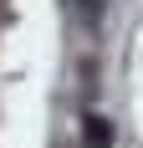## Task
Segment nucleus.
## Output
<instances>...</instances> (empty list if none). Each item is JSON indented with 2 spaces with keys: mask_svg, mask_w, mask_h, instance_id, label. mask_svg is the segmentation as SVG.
<instances>
[{
  "mask_svg": "<svg viewBox=\"0 0 143 148\" xmlns=\"http://www.w3.org/2000/svg\"><path fill=\"white\" fill-rule=\"evenodd\" d=\"M82 148H113V123L102 112H87L82 118Z\"/></svg>",
  "mask_w": 143,
  "mask_h": 148,
  "instance_id": "nucleus-1",
  "label": "nucleus"
}]
</instances>
